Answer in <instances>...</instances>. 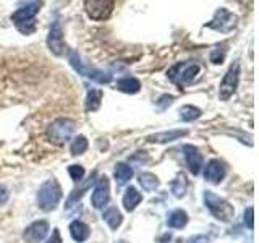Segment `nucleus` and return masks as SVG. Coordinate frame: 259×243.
Returning a JSON list of instances; mask_svg holds the SVG:
<instances>
[{
	"mask_svg": "<svg viewBox=\"0 0 259 243\" xmlns=\"http://www.w3.org/2000/svg\"><path fill=\"white\" fill-rule=\"evenodd\" d=\"M40 0H29L28 4L21 5L18 10L12 13V21L21 34L29 36L36 31V15L40 10Z\"/></svg>",
	"mask_w": 259,
	"mask_h": 243,
	"instance_id": "f257e3e1",
	"label": "nucleus"
},
{
	"mask_svg": "<svg viewBox=\"0 0 259 243\" xmlns=\"http://www.w3.org/2000/svg\"><path fill=\"white\" fill-rule=\"evenodd\" d=\"M199 71V67L193 62H178L167 71V78L175 83L178 88H183L194 81Z\"/></svg>",
	"mask_w": 259,
	"mask_h": 243,
	"instance_id": "f03ea898",
	"label": "nucleus"
},
{
	"mask_svg": "<svg viewBox=\"0 0 259 243\" xmlns=\"http://www.w3.org/2000/svg\"><path fill=\"white\" fill-rule=\"evenodd\" d=\"M62 198V188L60 185L57 183V180L51 178L47 180L42 186L39 188L37 193V205L42 211H52L57 208L59 201Z\"/></svg>",
	"mask_w": 259,
	"mask_h": 243,
	"instance_id": "7ed1b4c3",
	"label": "nucleus"
},
{
	"mask_svg": "<svg viewBox=\"0 0 259 243\" xmlns=\"http://www.w3.org/2000/svg\"><path fill=\"white\" fill-rule=\"evenodd\" d=\"M204 202H206V206L207 209L212 213V216L215 219H219V221H230V219L233 217V206L229 205L225 199L222 198H219L217 194H214L212 191H206L204 193Z\"/></svg>",
	"mask_w": 259,
	"mask_h": 243,
	"instance_id": "20e7f679",
	"label": "nucleus"
},
{
	"mask_svg": "<svg viewBox=\"0 0 259 243\" xmlns=\"http://www.w3.org/2000/svg\"><path fill=\"white\" fill-rule=\"evenodd\" d=\"M115 8V0H84L86 15L94 21H104L110 18Z\"/></svg>",
	"mask_w": 259,
	"mask_h": 243,
	"instance_id": "39448f33",
	"label": "nucleus"
},
{
	"mask_svg": "<svg viewBox=\"0 0 259 243\" xmlns=\"http://www.w3.org/2000/svg\"><path fill=\"white\" fill-rule=\"evenodd\" d=\"M237 23H238L237 15H233L232 12L227 10V8H219L214 15V18L209 23H206V26L219 32H230L235 29Z\"/></svg>",
	"mask_w": 259,
	"mask_h": 243,
	"instance_id": "423d86ee",
	"label": "nucleus"
},
{
	"mask_svg": "<svg viewBox=\"0 0 259 243\" xmlns=\"http://www.w3.org/2000/svg\"><path fill=\"white\" fill-rule=\"evenodd\" d=\"M238 79H240V65L233 63L232 67L227 70L225 76L221 83V88H219V99L221 101H229L233 96V93L237 91L238 86Z\"/></svg>",
	"mask_w": 259,
	"mask_h": 243,
	"instance_id": "0eeeda50",
	"label": "nucleus"
},
{
	"mask_svg": "<svg viewBox=\"0 0 259 243\" xmlns=\"http://www.w3.org/2000/svg\"><path fill=\"white\" fill-rule=\"evenodd\" d=\"M75 130V124L71 120L67 118H59L55 120L54 124L49 128V135H51V140L57 144H63L65 141L70 140V136Z\"/></svg>",
	"mask_w": 259,
	"mask_h": 243,
	"instance_id": "6e6552de",
	"label": "nucleus"
},
{
	"mask_svg": "<svg viewBox=\"0 0 259 243\" xmlns=\"http://www.w3.org/2000/svg\"><path fill=\"white\" fill-rule=\"evenodd\" d=\"M47 47H49V51L57 57L65 54L63 29H62V23L59 20H55L51 24V29H49V36H47Z\"/></svg>",
	"mask_w": 259,
	"mask_h": 243,
	"instance_id": "1a4fd4ad",
	"label": "nucleus"
},
{
	"mask_svg": "<svg viewBox=\"0 0 259 243\" xmlns=\"http://www.w3.org/2000/svg\"><path fill=\"white\" fill-rule=\"evenodd\" d=\"M110 193H109V180L107 177H101L96 185V190L93 193V206L96 209H102L109 202Z\"/></svg>",
	"mask_w": 259,
	"mask_h": 243,
	"instance_id": "9d476101",
	"label": "nucleus"
},
{
	"mask_svg": "<svg viewBox=\"0 0 259 243\" xmlns=\"http://www.w3.org/2000/svg\"><path fill=\"white\" fill-rule=\"evenodd\" d=\"M47 232H49V224L46 221H37L26 229L24 238L28 240V243H39L47 235Z\"/></svg>",
	"mask_w": 259,
	"mask_h": 243,
	"instance_id": "9b49d317",
	"label": "nucleus"
},
{
	"mask_svg": "<svg viewBox=\"0 0 259 243\" xmlns=\"http://www.w3.org/2000/svg\"><path fill=\"white\" fill-rule=\"evenodd\" d=\"M183 152H185L186 164H188L191 174H194V175L199 174L201 166H202V156L198 151V148H194L191 144H186V146H183Z\"/></svg>",
	"mask_w": 259,
	"mask_h": 243,
	"instance_id": "f8f14e48",
	"label": "nucleus"
},
{
	"mask_svg": "<svg viewBox=\"0 0 259 243\" xmlns=\"http://www.w3.org/2000/svg\"><path fill=\"white\" fill-rule=\"evenodd\" d=\"M204 177H206V180H207V182L217 185V183H221V182L224 180V177H225V169H224V166H222L219 160H210L209 164L206 166Z\"/></svg>",
	"mask_w": 259,
	"mask_h": 243,
	"instance_id": "ddd939ff",
	"label": "nucleus"
},
{
	"mask_svg": "<svg viewBox=\"0 0 259 243\" xmlns=\"http://www.w3.org/2000/svg\"><path fill=\"white\" fill-rule=\"evenodd\" d=\"M185 135H186L185 130H172V132H162V133L151 135V136H148V141H151V143H170V141H175Z\"/></svg>",
	"mask_w": 259,
	"mask_h": 243,
	"instance_id": "4468645a",
	"label": "nucleus"
},
{
	"mask_svg": "<svg viewBox=\"0 0 259 243\" xmlns=\"http://www.w3.org/2000/svg\"><path fill=\"white\" fill-rule=\"evenodd\" d=\"M117 88L120 89L121 93L136 94L141 89V83H140V79H136L133 76H125V78H120L117 81Z\"/></svg>",
	"mask_w": 259,
	"mask_h": 243,
	"instance_id": "2eb2a0df",
	"label": "nucleus"
},
{
	"mask_svg": "<svg viewBox=\"0 0 259 243\" xmlns=\"http://www.w3.org/2000/svg\"><path fill=\"white\" fill-rule=\"evenodd\" d=\"M70 233H71V237L75 241H84L89 237V227L84 222L75 221L70 225Z\"/></svg>",
	"mask_w": 259,
	"mask_h": 243,
	"instance_id": "dca6fc26",
	"label": "nucleus"
},
{
	"mask_svg": "<svg viewBox=\"0 0 259 243\" xmlns=\"http://www.w3.org/2000/svg\"><path fill=\"white\" fill-rule=\"evenodd\" d=\"M141 199H143L141 193L138 191L136 188H133V186H130V188L126 190V193H125V196H123V206H125L126 211H135L136 206L141 202Z\"/></svg>",
	"mask_w": 259,
	"mask_h": 243,
	"instance_id": "f3484780",
	"label": "nucleus"
},
{
	"mask_svg": "<svg viewBox=\"0 0 259 243\" xmlns=\"http://www.w3.org/2000/svg\"><path fill=\"white\" fill-rule=\"evenodd\" d=\"M83 76H88L89 79H93L96 83H101V85H107L112 81V75H109V73L97 70V68H89V67L84 68Z\"/></svg>",
	"mask_w": 259,
	"mask_h": 243,
	"instance_id": "a211bd4d",
	"label": "nucleus"
},
{
	"mask_svg": "<svg viewBox=\"0 0 259 243\" xmlns=\"http://www.w3.org/2000/svg\"><path fill=\"white\" fill-rule=\"evenodd\" d=\"M186 222H188V216H186V213L182 209L174 211V213L168 216V221H167L168 227H172V229H182V227L186 225Z\"/></svg>",
	"mask_w": 259,
	"mask_h": 243,
	"instance_id": "6ab92c4d",
	"label": "nucleus"
},
{
	"mask_svg": "<svg viewBox=\"0 0 259 243\" xmlns=\"http://www.w3.org/2000/svg\"><path fill=\"white\" fill-rule=\"evenodd\" d=\"M104 221L109 224L110 229H117V227H120L121 221H123V217H121L120 211L117 208H109L104 213Z\"/></svg>",
	"mask_w": 259,
	"mask_h": 243,
	"instance_id": "aec40b11",
	"label": "nucleus"
},
{
	"mask_svg": "<svg viewBox=\"0 0 259 243\" xmlns=\"http://www.w3.org/2000/svg\"><path fill=\"white\" fill-rule=\"evenodd\" d=\"M101 101H102V91H99V89H91L86 97V110H91V112L97 110L101 107Z\"/></svg>",
	"mask_w": 259,
	"mask_h": 243,
	"instance_id": "412c9836",
	"label": "nucleus"
},
{
	"mask_svg": "<svg viewBox=\"0 0 259 243\" xmlns=\"http://www.w3.org/2000/svg\"><path fill=\"white\" fill-rule=\"evenodd\" d=\"M132 177H133V169L130 166L123 164V162H120V164L115 166V178L120 185L126 183Z\"/></svg>",
	"mask_w": 259,
	"mask_h": 243,
	"instance_id": "4be33fe9",
	"label": "nucleus"
},
{
	"mask_svg": "<svg viewBox=\"0 0 259 243\" xmlns=\"http://www.w3.org/2000/svg\"><path fill=\"white\" fill-rule=\"evenodd\" d=\"M186 186H188L186 177L183 174L178 175L175 180L172 182V193L175 194L177 198H182V196H185V193H186Z\"/></svg>",
	"mask_w": 259,
	"mask_h": 243,
	"instance_id": "5701e85b",
	"label": "nucleus"
},
{
	"mask_svg": "<svg viewBox=\"0 0 259 243\" xmlns=\"http://www.w3.org/2000/svg\"><path fill=\"white\" fill-rule=\"evenodd\" d=\"M140 183H141V186H143L146 191H154L159 186L157 177L152 175V174H148V172L140 175Z\"/></svg>",
	"mask_w": 259,
	"mask_h": 243,
	"instance_id": "b1692460",
	"label": "nucleus"
},
{
	"mask_svg": "<svg viewBox=\"0 0 259 243\" xmlns=\"http://www.w3.org/2000/svg\"><path fill=\"white\" fill-rule=\"evenodd\" d=\"M201 117V110L198 107H193V105H185L180 109V118L183 122H193Z\"/></svg>",
	"mask_w": 259,
	"mask_h": 243,
	"instance_id": "393cba45",
	"label": "nucleus"
},
{
	"mask_svg": "<svg viewBox=\"0 0 259 243\" xmlns=\"http://www.w3.org/2000/svg\"><path fill=\"white\" fill-rule=\"evenodd\" d=\"M88 149V140L84 136H76L75 140H73L71 146H70V151L73 156H78V154H83L84 151Z\"/></svg>",
	"mask_w": 259,
	"mask_h": 243,
	"instance_id": "a878e982",
	"label": "nucleus"
},
{
	"mask_svg": "<svg viewBox=\"0 0 259 243\" xmlns=\"http://www.w3.org/2000/svg\"><path fill=\"white\" fill-rule=\"evenodd\" d=\"M225 54H227V49H225V44H219V46H215L212 51H210V54H209V59H210V62L212 63H222L224 62V59H225Z\"/></svg>",
	"mask_w": 259,
	"mask_h": 243,
	"instance_id": "bb28decb",
	"label": "nucleus"
},
{
	"mask_svg": "<svg viewBox=\"0 0 259 243\" xmlns=\"http://www.w3.org/2000/svg\"><path fill=\"white\" fill-rule=\"evenodd\" d=\"M68 60H70V65L73 68H75L79 75H83V71H84V68H86V65L81 62V57H79V54L78 52H75V51H71L70 52V55H68Z\"/></svg>",
	"mask_w": 259,
	"mask_h": 243,
	"instance_id": "cd10ccee",
	"label": "nucleus"
},
{
	"mask_svg": "<svg viewBox=\"0 0 259 243\" xmlns=\"http://www.w3.org/2000/svg\"><path fill=\"white\" fill-rule=\"evenodd\" d=\"M68 172H70V177L75 182H81V180H83V177H84V169L81 166H70Z\"/></svg>",
	"mask_w": 259,
	"mask_h": 243,
	"instance_id": "c85d7f7f",
	"label": "nucleus"
},
{
	"mask_svg": "<svg viewBox=\"0 0 259 243\" xmlns=\"http://www.w3.org/2000/svg\"><path fill=\"white\" fill-rule=\"evenodd\" d=\"M174 102V97L172 96H162L160 99L157 101V107H160V109H165L167 105H170Z\"/></svg>",
	"mask_w": 259,
	"mask_h": 243,
	"instance_id": "c756f323",
	"label": "nucleus"
},
{
	"mask_svg": "<svg viewBox=\"0 0 259 243\" xmlns=\"http://www.w3.org/2000/svg\"><path fill=\"white\" fill-rule=\"evenodd\" d=\"M253 214H254V209H253V208H248V209H246V213H245V222L248 224L249 229H253V227H254Z\"/></svg>",
	"mask_w": 259,
	"mask_h": 243,
	"instance_id": "7c9ffc66",
	"label": "nucleus"
},
{
	"mask_svg": "<svg viewBox=\"0 0 259 243\" xmlns=\"http://www.w3.org/2000/svg\"><path fill=\"white\" fill-rule=\"evenodd\" d=\"M8 196H10V193H8V190L5 188V186L0 185V206L5 205L7 199H8Z\"/></svg>",
	"mask_w": 259,
	"mask_h": 243,
	"instance_id": "2f4dec72",
	"label": "nucleus"
},
{
	"mask_svg": "<svg viewBox=\"0 0 259 243\" xmlns=\"http://www.w3.org/2000/svg\"><path fill=\"white\" fill-rule=\"evenodd\" d=\"M47 243H62V237H60V232L59 230H54L52 232V237L47 240Z\"/></svg>",
	"mask_w": 259,
	"mask_h": 243,
	"instance_id": "473e14b6",
	"label": "nucleus"
},
{
	"mask_svg": "<svg viewBox=\"0 0 259 243\" xmlns=\"http://www.w3.org/2000/svg\"><path fill=\"white\" fill-rule=\"evenodd\" d=\"M188 243H207V237H204V235H198V237L190 238Z\"/></svg>",
	"mask_w": 259,
	"mask_h": 243,
	"instance_id": "72a5a7b5",
	"label": "nucleus"
},
{
	"mask_svg": "<svg viewBox=\"0 0 259 243\" xmlns=\"http://www.w3.org/2000/svg\"><path fill=\"white\" fill-rule=\"evenodd\" d=\"M118 243H125V241H118Z\"/></svg>",
	"mask_w": 259,
	"mask_h": 243,
	"instance_id": "f704fd0d",
	"label": "nucleus"
}]
</instances>
